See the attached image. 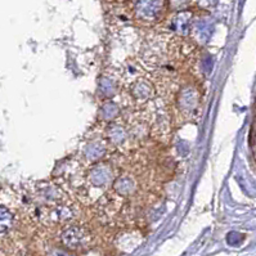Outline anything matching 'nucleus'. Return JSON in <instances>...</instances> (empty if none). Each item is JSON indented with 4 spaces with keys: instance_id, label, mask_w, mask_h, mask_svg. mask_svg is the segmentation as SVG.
<instances>
[{
    "instance_id": "nucleus-3",
    "label": "nucleus",
    "mask_w": 256,
    "mask_h": 256,
    "mask_svg": "<svg viewBox=\"0 0 256 256\" xmlns=\"http://www.w3.org/2000/svg\"><path fill=\"white\" fill-rule=\"evenodd\" d=\"M193 22V14L190 10H182V12L176 13L174 16V18L172 21V30L175 32L180 34L183 36L188 35L190 32V28H192Z\"/></svg>"
},
{
    "instance_id": "nucleus-2",
    "label": "nucleus",
    "mask_w": 256,
    "mask_h": 256,
    "mask_svg": "<svg viewBox=\"0 0 256 256\" xmlns=\"http://www.w3.org/2000/svg\"><path fill=\"white\" fill-rule=\"evenodd\" d=\"M60 240L70 250H82L90 244V233L82 226H70L64 230Z\"/></svg>"
},
{
    "instance_id": "nucleus-4",
    "label": "nucleus",
    "mask_w": 256,
    "mask_h": 256,
    "mask_svg": "<svg viewBox=\"0 0 256 256\" xmlns=\"http://www.w3.org/2000/svg\"><path fill=\"white\" fill-rule=\"evenodd\" d=\"M14 218L10 210L0 205V236L6 234L13 226Z\"/></svg>"
},
{
    "instance_id": "nucleus-6",
    "label": "nucleus",
    "mask_w": 256,
    "mask_h": 256,
    "mask_svg": "<svg viewBox=\"0 0 256 256\" xmlns=\"http://www.w3.org/2000/svg\"><path fill=\"white\" fill-rule=\"evenodd\" d=\"M118 2H125V0H118Z\"/></svg>"
},
{
    "instance_id": "nucleus-1",
    "label": "nucleus",
    "mask_w": 256,
    "mask_h": 256,
    "mask_svg": "<svg viewBox=\"0 0 256 256\" xmlns=\"http://www.w3.org/2000/svg\"><path fill=\"white\" fill-rule=\"evenodd\" d=\"M168 6V0H133L132 13L136 21L152 24L164 18Z\"/></svg>"
},
{
    "instance_id": "nucleus-5",
    "label": "nucleus",
    "mask_w": 256,
    "mask_h": 256,
    "mask_svg": "<svg viewBox=\"0 0 256 256\" xmlns=\"http://www.w3.org/2000/svg\"><path fill=\"white\" fill-rule=\"evenodd\" d=\"M52 256H70V255H67V254L64 252V251H54Z\"/></svg>"
}]
</instances>
